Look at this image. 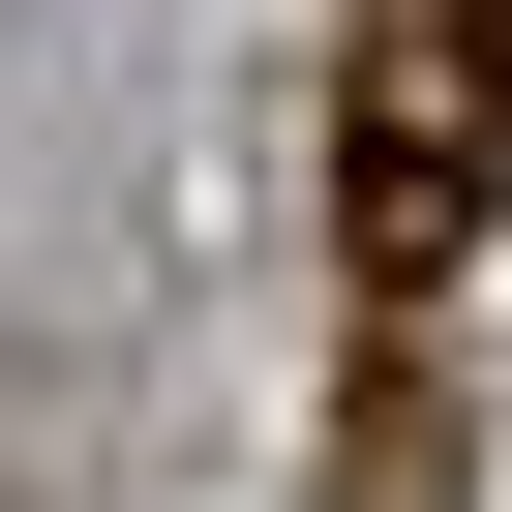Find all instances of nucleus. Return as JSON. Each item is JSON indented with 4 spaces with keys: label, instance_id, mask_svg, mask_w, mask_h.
<instances>
[{
    "label": "nucleus",
    "instance_id": "1",
    "mask_svg": "<svg viewBox=\"0 0 512 512\" xmlns=\"http://www.w3.org/2000/svg\"><path fill=\"white\" fill-rule=\"evenodd\" d=\"M332 211H362V272H452V241L512 211V0H362V61H332Z\"/></svg>",
    "mask_w": 512,
    "mask_h": 512
}]
</instances>
